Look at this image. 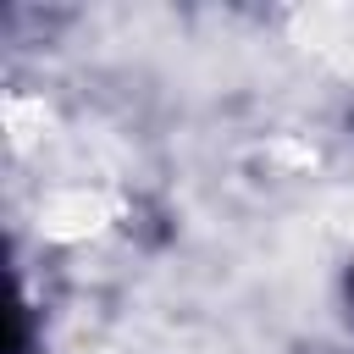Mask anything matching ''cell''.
<instances>
[{
	"label": "cell",
	"mask_w": 354,
	"mask_h": 354,
	"mask_svg": "<svg viewBox=\"0 0 354 354\" xmlns=\"http://www.w3.org/2000/svg\"><path fill=\"white\" fill-rule=\"evenodd\" d=\"M348 293H354V277H348Z\"/></svg>",
	"instance_id": "6da1fadb"
}]
</instances>
